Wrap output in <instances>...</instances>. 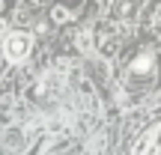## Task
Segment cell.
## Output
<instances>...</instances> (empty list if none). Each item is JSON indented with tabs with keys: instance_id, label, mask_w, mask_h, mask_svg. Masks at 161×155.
Here are the masks:
<instances>
[{
	"instance_id": "1",
	"label": "cell",
	"mask_w": 161,
	"mask_h": 155,
	"mask_svg": "<svg viewBox=\"0 0 161 155\" xmlns=\"http://www.w3.org/2000/svg\"><path fill=\"white\" fill-rule=\"evenodd\" d=\"M30 48H33V39H30V33H21V30L9 33V36H6V42H3V54L12 60V63L24 60L30 54Z\"/></svg>"
},
{
	"instance_id": "2",
	"label": "cell",
	"mask_w": 161,
	"mask_h": 155,
	"mask_svg": "<svg viewBox=\"0 0 161 155\" xmlns=\"http://www.w3.org/2000/svg\"><path fill=\"white\" fill-rule=\"evenodd\" d=\"M155 72V57H152L149 51L137 54V57L131 60V66H128V75H131V80H146Z\"/></svg>"
},
{
	"instance_id": "3",
	"label": "cell",
	"mask_w": 161,
	"mask_h": 155,
	"mask_svg": "<svg viewBox=\"0 0 161 155\" xmlns=\"http://www.w3.org/2000/svg\"><path fill=\"white\" fill-rule=\"evenodd\" d=\"M155 140H158V125H152V128H146V131L137 137L131 155H149V149H152V143H155Z\"/></svg>"
},
{
	"instance_id": "4",
	"label": "cell",
	"mask_w": 161,
	"mask_h": 155,
	"mask_svg": "<svg viewBox=\"0 0 161 155\" xmlns=\"http://www.w3.org/2000/svg\"><path fill=\"white\" fill-rule=\"evenodd\" d=\"M116 12H119L122 18H125V15H131V0H119V6H116Z\"/></svg>"
},
{
	"instance_id": "5",
	"label": "cell",
	"mask_w": 161,
	"mask_h": 155,
	"mask_svg": "<svg viewBox=\"0 0 161 155\" xmlns=\"http://www.w3.org/2000/svg\"><path fill=\"white\" fill-rule=\"evenodd\" d=\"M54 21H57V24H63V21H69V12H66L63 6H57V9H54Z\"/></svg>"
},
{
	"instance_id": "6",
	"label": "cell",
	"mask_w": 161,
	"mask_h": 155,
	"mask_svg": "<svg viewBox=\"0 0 161 155\" xmlns=\"http://www.w3.org/2000/svg\"><path fill=\"white\" fill-rule=\"evenodd\" d=\"M152 21H155V24H161V0L155 3V12H152Z\"/></svg>"
},
{
	"instance_id": "7",
	"label": "cell",
	"mask_w": 161,
	"mask_h": 155,
	"mask_svg": "<svg viewBox=\"0 0 161 155\" xmlns=\"http://www.w3.org/2000/svg\"><path fill=\"white\" fill-rule=\"evenodd\" d=\"M69 3H75V0H69Z\"/></svg>"
}]
</instances>
